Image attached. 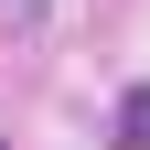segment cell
Returning a JSON list of instances; mask_svg holds the SVG:
<instances>
[{
    "label": "cell",
    "instance_id": "obj_1",
    "mask_svg": "<svg viewBox=\"0 0 150 150\" xmlns=\"http://www.w3.org/2000/svg\"><path fill=\"white\" fill-rule=\"evenodd\" d=\"M118 129H129V150H150V86L129 97V118H118Z\"/></svg>",
    "mask_w": 150,
    "mask_h": 150
}]
</instances>
